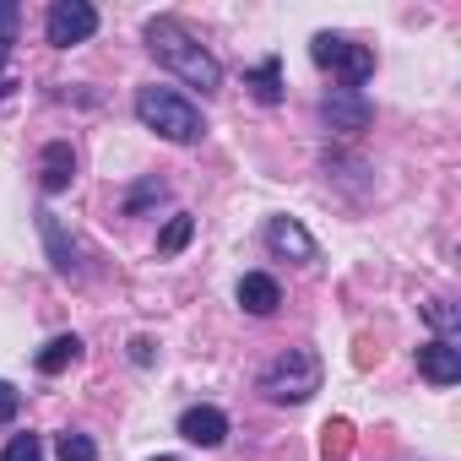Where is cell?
Instances as JSON below:
<instances>
[{"label": "cell", "mask_w": 461, "mask_h": 461, "mask_svg": "<svg viewBox=\"0 0 461 461\" xmlns=\"http://www.w3.org/2000/svg\"><path fill=\"white\" fill-rule=\"evenodd\" d=\"M71 179H77V152H71V141H50V147L39 152V185H44V195H60Z\"/></svg>", "instance_id": "obj_11"}, {"label": "cell", "mask_w": 461, "mask_h": 461, "mask_svg": "<svg viewBox=\"0 0 461 461\" xmlns=\"http://www.w3.org/2000/svg\"><path fill=\"white\" fill-rule=\"evenodd\" d=\"M17 412H23V391H17L12 380H0V429H6Z\"/></svg>", "instance_id": "obj_20"}, {"label": "cell", "mask_w": 461, "mask_h": 461, "mask_svg": "<svg viewBox=\"0 0 461 461\" xmlns=\"http://www.w3.org/2000/svg\"><path fill=\"white\" fill-rule=\"evenodd\" d=\"M158 461H179V456H158Z\"/></svg>", "instance_id": "obj_24"}, {"label": "cell", "mask_w": 461, "mask_h": 461, "mask_svg": "<svg viewBox=\"0 0 461 461\" xmlns=\"http://www.w3.org/2000/svg\"><path fill=\"white\" fill-rule=\"evenodd\" d=\"M55 456H60V461H98V445H93L87 434H77V429H66V434L55 439Z\"/></svg>", "instance_id": "obj_16"}, {"label": "cell", "mask_w": 461, "mask_h": 461, "mask_svg": "<svg viewBox=\"0 0 461 461\" xmlns=\"http://www.w3.org/2000/svg\"><path fill=\"white\" fill-rule=\"evenodd\" d=\"M39 234H44V245H50V261H55V272H66V277H82V250H77V240H66V228H60V217L44 206L39 212Z\"/></svg>", "instance_id": "obj_10"}, {"label": "cell", "mask_w": 461, "mask_h": 461, "mask_svg": "<svg viewBox=\"0 0 461 461\" xmlns=\"http://www.w3.org/2000/svg\"><path fill=\"white\" fill-rule=\"evenodd\" d=\"M0 461H44V445H39L33 434H17L6 450H0Z\"/></svg>", "instance_id": "obj_19"}, {"label": "cell", "mask_w": 461, "mask_h": 461, "mask_svg": "<svg viewBox=\"0 0 461 461\" xmlns=\"http://www.w3.org/2000/svg\"><path fill=\"white\" fill-rule=\"evenodd\" d=\"M131 358H136V364H147V358H152V342H141V337H136V342H131Z\"/></svg>", "instance_id": "obj_23"}, {"label": "cell", "mask_w": 461, "mask_h": 461, "mask_svg": "<svg viewBox=\"0 0 461 461\" xmlns=\"http://www.w3.org/2000/svg\"><path fill=\"white\" fill-rule=\"evenodd\" d=\"M310 60L326 77H337L342 87H353V93H364V82L375 77V50L358 44V39H348V33H315L310 39Z\"/></svg>", "instance_id": "obj_4"}, {"label": "cell", "mask_w": 461, "mask_h": 461, "mask_svg": "<svg viewBox=\"0 0 461 461\" xmlns=\"http://www.w3.org/2000/svg\"><path fill=\"white\" fill-rule=\"evenodd\" d=\"M418 375H423L429 385H456V380H461V348L445 342V337L423 342V348H418Z\"/></svg>", "instance_id": "obj_8"}, {"label": "cell", "mask_w": 461, "mask_h": 461, "mask_svg": "<svg viewBox=\"0 0 461 461\" xmlns=\"http://www.w3.org/2000/svg\"><path fill=\"white\" fill-rule=\"evenodd\" d=\"M240 304L250 310V315H277V304H283V288H277V277H267V272H245L240 277Z\"/></svg>", "instance_id": "obj_12"}, {"label": "cell", "mask_w": 461, "mask_h": 461, "mask_svg": "<svg viewBox=\"0 0 461 461\" xmlns=\"http://www.w3.org/2000/svg\"><path fill=\"white\" fill-rule=\"evenodd\" d=\"M98 33V6H87V0H55L50 17H44V39L55 50H71V44H87Z\"/></svg>", "instance_id": "obj_5"}, {"label": "cell", "mask_w": 461, "mask_h": 461, "mask_svg": "<svg viewBox=\"0 0 461 461\" xmlns=\"http://www.w3.org/2000/svg\"><path fill=\"white\" fill-rule=\"evenodd\" d=\"M179 439H190V445H201V450L222 445V439H228V412H222V407H185V412H179Z\"/></svg>", "instance_id": "obj_9"}, {"label": "cell", "mask_w": 461, "mask_h": 461, "mask_svg": "<svg viewBox=\"0 0 461 461\" xmlns=\"http://www.w3.org/2000/svg\"><path fill=\"white\" fill-rule=\"evenodd\" d=\"M321 380H326L321 353H315V348H288V353H277V358L261 369L256 391H261L267 402H277V407H299V402H310V396L321 391Z\"/></svg>", "instance_id": "obj_3"}, {"label": "cell", "mask_w": 461, "mask_h": 461, "mask_svg": "<svg viewBox=\"0 0 461 461\" xmlns=\"http://www.w3.org/2000/svg\"><path fill=\"white\" fill-rule=\"evenodd\" d=\"M77 358H82V337H55V342L39 348L33 364H39V375H60V369H71Z\"/></svg>", "instance_id": "obj_14"}, {"label": "cell", "mask_w": 461, "mask_h": 461, "mask_svg": "<svg viewBox=\"0 0 461 461\" xmlns=\"http://www.w3.org/2000/svg\"><path fill=\"white\" fill-rule=\"evenodd\" d=\"M261 240H267V250H272L277 261H299V267H315V261H321V245L310 240V228H304L299 217H272V222L261 228Z\"/></svg>", "instance_id": "obj_6"}, {"label": "cell", "mask_w": 461, "mask_h": 461, "mask_svg": "<svg viewBox=\"0 0 461 461\" xmlns=\"http://www.w3.org/2000/svg\"><path fill=\"white\" fill-rule=\"evenodd\" d=\"M321 120H326L331 131H342V136H358V131H369L375 109H369L364 93H353V87H331V93L321 98Z\"/></svg>", "instance_id": "obj_7"}, {"label": "cell", "mask_w": 461, "mask_h": 461, "mask_svg": "<svg viewBox=\"0 0 461 461\" xmlns=\"http://www.w3.org/2000/svg\"><path fill=\"white\" fill-rule=\"evenodd\" d=\"M136 120L147 125V131H158L163 141H174V147H190V141H201L206 136V120H201V109L185 98V93H174V87H136Z\"/></svg>", "instance_id": "obj_2"}, {"label": "cell", "mask_w": 461, "mask_h": 461, "mask_svg": "<svg viewBox=\"0 0 461 461\" xmlns=\"http://www.w3.org/2000/svg\"><path fill=\"white\" fill-rule=\"evenodd\" d=\"M141 39H147V50H152V60L158 66H168L185 87H201V98H212L217 87H222V66L212 60V50L179 23V17H152L147 28H141Z\"/></svg>", "instance_id": "obj_1"}, {"label": "cell", "mask_w": 461, "mask_h": 461, "mask_svg": "<svg viewBox=\"0 0 461 461\" xmlns=\"http://www.w3.org/2000/svg\"><path fill=\"white\" fill-rule=\"evenodd\" d=\"M163 195H168V185H163V179H147V185H136V190L125 195V217H136L141 206H152V201H163Z\"/></svg>", "instance_id": "obj_18"}, {"label": "cell", "mask_w": 461, "mask_h": 461, "mask_svg": "<svg viewBox=\"0 0 461 461\" xmlns=\"http://www.w3.org/2000/svg\"><path fill=\"white\" fill-rule=\"evenodd\" d=\"M12 44H17V33L0 28V71H6V60H12Z\"/></svg>", "instance_id": "obj_22"}, {"label": "cell", "mask_w": 461, "mask_h": 461, "mask_svg": "<svg viewBox=\"0 0 461 461\" xmlns=\"http://www.w3.org/2000/svg\"><path fill=\"white\" fill-rule=\"evenodd\" d=\"M245 87L256 93V104H283V60L267 55L256 71H245Z\"/></svg>", "instance_id": "obj_13"}, {"label": "cell", "mask_w": 461, "mask_h": 461, "mask_svg": "<svg viewBox=\"0 0 461 461\" xmlns=\"http://www.w3.org/2000/svg\"><path fill=\"white\" fill-rule=\"evenodd\" d=\"M190 234H195V217H190V212H174L168 228L158 234V256H179V250L190 245Z\"/></svg>", "instance_id": "obj_15"}, {"label": "cell", "mask_w": 461, "mask_h": 461, "mask_svg": "<svg viewBox=\"0 0 461 461\" xmlns=\"http://www.w3.org/2000/svg\"><path fill=\"white\" fill-rule=\"evenodd\" d=\"M17 17H23V12L12 6V0H0V28H6V33H17Z\"/></svg>", "instance_id": "obj_21"}, {"label": "cell", "mask_w": 461, "mask_h": 461, "mask_svg": "<svg viewBox=\"0 0 461 461\" xmlns=\"http://www.w3.org/2000/svg\"><path fill=\"white\" fill-rule=\"evenodd\" d=\"M423 315H429V326H434L445 342H456L461 321H456V304H450V299H434V304H423Z\"/></svg>", "instance_id": "obj_17"}]
</instances>
